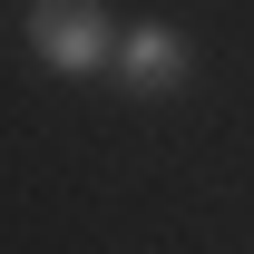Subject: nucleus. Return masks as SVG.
<instances>
[{"instance_id":"obj_2","label":"nucleus","mask_w":254,"mask_h":254,"mask_svg":"<svg viewBox=\"0 0 254 254\" xmlns=\"http://www.w3.org/2000/svg\"><path fill=\"white\" fill-rule=\"evenodd\" d=\"M108 68H118L137 98H166L176 78H186V39H176V30H127L118 49H108Z\"/></svg>"},{"instance_id":"obj_1","label":"nucleus","mask_w":254,"mask_h":254,"mask_svg":"<svg viewBox=\"0 0 254 254\" xmlns=\"http://www.w3.org/2000/svg\"><path fill=\"white\" fill-rule=\"evenodd\" d=\"M30 49L59 68V78H88V68H108L118 30H108L98 0H30Z\"/></svg>"}]
</instances>
